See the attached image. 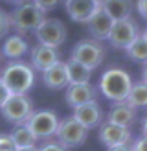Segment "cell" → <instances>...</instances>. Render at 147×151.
I'll use <instances>...</instances> for the list:
<instances>
[{
  "mask_svg": "<svg viewBox=\"0 0 147 151\" xmlns=\"http://www.w3.org/2000/svg\"><path fill=\"white\" fill-rule=\"evenodd\" d=\"M0 81L11 94H28L35 83V70L24 61H11L4 66Z\"/></svg>",
  "mask_w": 147,
  "mask_h": 151,
  "instance_id": "6da1fadb",
  "label": "cell"
},
{
  "mask_svg": "<svg viewBox=\"0 0 147 151\" xmlns=\"http://www.w3.org/2000/svg\"><path fill=\"white\" fill-rule=\"evenodd\" d=\"M131 87H132V79L129 72L123 68H116V66L101 74L99 85H98L99 92L112 103H120L127 100Z\"/></svg>",
  "mask_w": 147,
  "mask_h": 151,
  "instance_id": "7a4b0ae2",
  "label": "cell"
},
{
  "mask_svg": "<svg viewBox=\"0 0 147 151\" xmlns=\"http://www.w3.org/2000/svg\"><path fill=\"white\" fill-rule=\"evenodd\" d=\"M9 19H11V28L19 35H22V33L35 32L46 17H44V13L33 4V0H22L13 9Z\"/></svg>",
  "mask_w": 147,
  "mask_h": 151,
  "instance_id": "3957f363",
  "label": "cell"
},
{
  "mask_svg": "<svg viewBox=\"0 0 147 151\" xmlns=\"http://www.w3.org/2000/svg\"><path fill=\"white\" fill-rule=\"evenodd\" d=\"M70 59L81 63L86 68L94 70L98 66H101L103 59H105V46L96 39H83L72 48Z\"/></svg>",
  "mask_w": 147,
  "mask_h": 151,
  "instance_id": "277c9868",
  "label": "cell"
},
{
  "mask_svg": "<svg viewBox=\"0 0 147 151\" xmlns=\"http://www.w3.org/2000/svg\"><path fill=\"white\" fill-rule=\"evenodd\" d=\"M0 112H2L6 122L13 125L26 124L28 118L33 114V101L26 94H11L0 107Z\"/></svg>",
  "mask_w": 147,
  "mask_h": 151,
  "instance_id": "5b68a950",
  "label": "cell"
},
{
  "mask_svg": "<svg viewBox=\"0 0 147 151\" xmlns=\"http://www.w3.org/2000/svg\"><path fill=\"white\" fill-rule=\"evenodd\" d=\"M86 138H88V129L81 125L74 116L59 120V127H57V133H55V140L61 146H64L66 149L79 147V146H83L85 142H86Z\"/></svg>",
  "mask_w": 147,
  "mask_h": 151,
  "instance_id": "8992f818",
  "label": "cell"
},
{
  "mask_svg": "<svg viewBox=\"0 0 147 151\" xmlns=\"http://www.w3.org/2000/svg\"><path fill=\"white\" fill-rule=\"evenodd\" d=\"M26 125L31 129L37 140H50L55 137L57 127H59V116L54 111L42 109V111H33V114L28 118Z\"/></svg>",
  "mask_w": 147,
  "mask_h": 151,
  "instance_id": "52a82bcc",
  "label": "cell"
},
{
  "mask_svg": "<svg viewBox=\"0 0 147 151\" xmlns=\"http://www.w3.org/2000/svg\"><path fill=\"white\" fill-rule=\"evenodd\" d=\"M138 35H140V28L136 24V20L132 17H127V19H121V20H114L107 41L112 44V48L125 50Z\"/></svg>",
  "mask_w": 147,
  "mask_h": 151,
  "instance_id": "ba28073f",
  "label": "cell"
},
{
  "mask_svg": "<svg viewBox=\"0 0 147 151\" xmlns=\"http://www.w3.org/2000/svg\"><path fill=\"white\" fill-rule=\"evenodd\" d=\"M33 33L37 37V41H39V44L51 46V48L63 46L66 41V28L59 19H44L42 24Z\"/></svg>",
  "mask_w": 147,
  "mask_h": 151,
  "instance_id": "9c48e42d",
  "label": "cell"
},
{
  "mask_svg": "<svg viewBox=\"0 0 147 151\" xmlns=\"http://www.w3.org/2000/svg\"><path fill=\"white\" fill-rule=\"evenodd\" d=\"M98 138H99V142L103 146L112 147V146L131 144V142H132V134H131V129H127V127L110 124V122L105 120V122L98 127Z\"/></svg>",
  "mask_w": 147,
  "mask_h": 151,
  "instance_id": "30bf717a",
  "label": "cell"
},
{
  "mask_svg": "<svg viewBox=\"0 0 147 151\" xmlns=\"http://www.w3.org/2000/svg\"><path fill=\"white\" fill-rule=\"evenodd\" d=\"M72 116L83 127H86V129H96V127H99L103 124V111H101V105L98 101L79 105V107L74 109Z\"/></svg>",
  "mask_w": 147,
  "mask_h": 151,
  "instance_id": "8fae6325",
  "label": "cell"
},
{
  "mask_svg": "<svg viewBox=\"0 0 147 151\" xmlns=\"http://www.w3.org/2000/svg\"><path fill=\"white\" fill-rule=\"evenodd\" d=\"M96 96H98V88L92 83H83V85H68L66 87L64 100L72 109H76L79 105L96 101Z\"/></svg>",
  "mask_w": 147,
  "mask_h": 151,
  "instance_id": "7c38bea8",
  "label": "cell"
},
{
  "mask_svg": "<svg viewBox=\"0 0 147 151\" xmlns=\"http://www.w3.org/2000/svg\"><path fill=\"white\" fill-rule=\"evenodd\" d=\"M136 120H138V111L134 107H131L127 101L112 103L110 111L107 112V122L127 127V129H131V127L136 124Z\"/></svg>",
  "mask_w": 147,
  "mask_h": 151,
  "instance_id": "4fadbf2b",
  "label": "cell"
},
{
  "mask_svg": "<svg viewBox=\"0 0 147 151\" xmlns=\"http://www.w3.org/2000/svg\"><path fill=\"white\" fill-rule=\"evenodd\" d=\"M112 24H114V20L108 17L107 11L103 9L101 6L98 7V11L90 17V20L86 22L88 32H90L92 39L99 41V42L108 39V33H110V29H112Z\"/></svg>",
  "mask_w": 147,
  "mask_h": 151,
  "instance_id": "5bb4252c",
  "label": "cell"
},
{
  "mask_svg": "<svg viewBox=\"0 0 147 151\" xmlns=\"http://www.w3.org/2000/svg\"><path fill=\"white\" fill-rule=\"evenodd\" d=\"M66 13L74 22H79V24H86L90 17L98 11V4L94 0H66L64 2Z\"/></svg>",
  "mask_w": 147,
  "mask_h": 151,
  "instance_id": "9a60e30c",
  "label": "cell"
},
{
  "mask_svg": "<svg viewBox=\"0 0 147 151\" xmlns=\"http://www.w3.org/2000/svg\"><path fill=\"white\" fill-rule=\"evenodd\" d=\"M31 68L44 72L46 68H50L51 65H55L59 59V48H51V46H44V44H37L31 48Z\"/></svg>",
  "mask_w": 147,
  "mask_h": 151,
  "instance_id": "2e32d148",
  "label": "cell"
},
{
  "mask_svg": "<svg viewBox=\"0 0 147 151\" xmlns=\"http://www.w3.org/2000/svg\"><path fill=\"white\" fill-rule=\"evenodd\" d=\"M42 83L51 90H61L68 87V78H66V66L63 61H57L50 68L42 72Z\"/></svg>",
  "mask_w": 147,
  "mask_h": 151,
  "instance_id": "e0dca14e",
  "label": "cell"
},
{
  "mask_svg": "<svg viewBox=\"0 0 147 151\" xmlns=\"http://www.w3.org/2000/svg\"><path fill=\"white\" fill-rule=\"evenodd\" d=\"M28 42L22 35L15 33V35H7L4 39V44H2V55L11 59V61H17V59H20L22 55L28 54Z\"/></svg>",
  "mask_w": 147,
  "mask_h": 151,
  "instance_id": "ac0fdd59",
  "label": "cell"
},
{
  "mask_svg": "<svg viewBox=\"0 0 147 151\" xmlns=\"http://www.w3.org/2000/svg\"><path fill=\"white\" fill-rule=\"evenodd\" d=\"M66 66V78H68V85H83V83H90L92 78V70L83 66L81 63L68 59L64 63Z\"/></svg>",
  "mask_w": 147,
  "mask_h": 151,
  "instance_id": "d6986e66",
  "label": "cell"
},
{
  "mask_svg": "<svg viewBox=\"0 0 147 151\" xmlns=\"http://www.w3.org/2000/svg\"><path fill=\"white\" fill-rule=\"evenodd\" d=\"M101 7L112 20H121L131 17L132 9H134V2L132 0H107Z\"/></svg>",
  "mask_w": 147,
  "mask_h": 151,
  "instance_id": "ffe728a7",
  "label": "cell"
},
{
  "mask_svg": "<svg viewBox=\"0 0 147 151\" xmlns=\"http://www.w3.org/2000/svg\"><path fill=\"white\" fill-rule=\"evenodd\" d=\"M125 54L134 63H140V65L147 63V39L142 35V32H140V35L125 48Z\"/></svg>",
  "mask_w": 147,
  "mask_h": 151,
  "instance_id": "44dd1931",
  "label": "cell"
},
{
  "mask_svg": "<svg viewBox=\"0 0 147 151\" xmlns=\"http://www.w3.org/2000/svg\"><path fill=\"white\" fill-rule=\"evenodd\" d=\"M125 101H127L131 107H134L136 111L147 109V83H143L142 79L132 83V87L129 90V96H127Z\"/></svg>",
  "mask_w": 147,
  "mask_h": 151,
  "instance_id": "7402d4cb",
  "label": "cell"
},
{
  "mask_svg": "<svg viewBox=\"0 0 147 151\" xmlns=\"http://www.w3.org/2000/svg\"><path fill=\"white\" fill-rule=\"evenodd\" d=\"M11 140L17 149L19 147H35V144H37L35 134L31 133V129L26 124L15 125V129L11 131Z\"/></svg>",
  "mask_w": 147,
  "mask_h": 151,
  "instance_id": "603a6c76",
  "label": "cell"
},
{
  "mask_svg": "<svg viewBox=\"0 0 147 151\" xmlns=\"http://www.w3.org/2000/svg\"><path fill=\"white\" fill-rule=\"evenodd\" d=\"M9 29H11V19H9V15H7L4 9H0V39H2V37H7Z\"/></svg>",
  "mask_w": 147,
  "mask_h": 151,
  "instance_id": "cb8c5ba5",
  "label": "cell"
},
{
  "mask_svg": "<svg viewBox=\"0 0 147 151\" xmlns=\"http://www.w3.org/2000/svg\"><path fill=\"white\" fill-rule=\"evenodd\" d=\"M59 2H61V0H33V4H35L37 7H39V9H41L42 13L55 9V7L59 6Z\"/></svg>",
  "mask_w": 147,
  "mask_h": 151,
  "instance_id": "d4e9b609",
  "label": "cell"
},
{
  "mask_svg": "<svg viewBox=\"0 0 147 151\" xmlns=\"http://www.w3.org/2000/svg\"><path fill=\"white\" fill-rule=\"evenodd\" d=\"M37 151H68V149L61 146L57 140H44V144L37 147Z\"/></svg>",
  "mask_w": 147,
  "mask_h": 151,
  "instance_id": "484cf974",
  "label": "cell"
},
{
  "mask_svg": "<svg viewBox=\"0 0 147 151\" xmlns=\"http://www.w3.org/2000/svg\"><path fill=\"white\" fill-rule=\"evenodd\" d=\"M13 140H11V134H2L0 133V151H15Z\"/></svg>",
  "mask_w": 147,
  "mask_h": 151,
  "instance_id": "4316f807",
  "label": "cell"
},
{
  "mask_svg": "<svg viewBox=\"0 0 147 151\" xmlns=\"http://www.w3.org/2000/svg\"><path fill=\"white\" fill-rule=\"evenodd\" d=\"M131 151H147V137H138L136 140H132Z\"/></svg>",
  "mask_w": 147,
  "mask_h": 151,
  "instance_id": "83f0119b",
  "label": "cell"
},
{
  "mask_svg": "<svg viewBox=\"0 0 147 151\" xmlns=\"http://www.w3.org/2000/svg\"><path fill=\"white\" fill-rule=\"evenodd\" d=\"M134 7H136V11L140 13V17L147 20V0H136Z\"/></svg>",
  "mask_w": 147,
  "mask_h": 151,
  "instance_id": "f1b7e54d",
  "label": "cell"
},
{
  "mask_svg": "<svg viewBox=\"0 0 147 151\" xmlns=\"http://www.w3.org/2000/svg\"><path fill=\"white\" fill-rule=\"evenodd\" d=\"M9 96H11V92L6 88V85H4V83L0 81V107H2V105L6 103V100H7Z\"/></svg>",
  "mask_w": 147,
  "mask_h": 151,
  "instance_id": "f546056e",
  "label": "cell"
},
{
  "mask_svg": "<svg viewBox=\"0 0 147 151\" xmlns=\"http://www.w3.org/2000/svg\"><path fill=\"white\" fill-rule=\"evenodd\" d=\"M107 151H131V144H121V146H112V147H107Z\"/></svg>",
  "mask_w": 147,
  "mask_h": 151,
  "instance_id": "4dcf8cb0",
  "label": "cell"
},
{
  "mask_svg": "<svg viewBox=\"0 0 147 151\" xmlns=\"http://www.w3.org/2000/svg\"><path fill=\"white\" fill-rule=\"evenodd\" d=\"M142 134H143V137H147V114L142 118Z\"/></svg>",
  "mask_w": 147,
  "mask_h": 151,
  "instance_id": "1f68e13d",
  "label": "cell"
},
{
  "mask_svg": "<svg viewBox=\"0 0 147 151\" xmlns=\"http://www.w3.org/2000/svg\"><path fill=\"white\" fill-rule=\"evenodd\" d=\"M142 81L147 83V63L143 65V68H142Z\"/></svg>",
  "mask_w": 147,
  "mask_h": 151,
  "instance_id": "d6a6232c",
  "label": "cell"
},
{
  "mask_svg": "<svg viewBox=\"0 0 147 151\" xmlns=\"http://www.w3.org/2000/svg\"><path fill=\"white\" fill-rule=\"evenodd\" d=\"M15 151H37V147H19Z\"/></svg>",
  "mask_w": 147,
  "mask_h": 151,
  "instance_id": "836d02e7",
  "label": "cell"
},
{
  "mask_svg": "<svg viewBox=\"0 0 147 151\" xmlns=\"http://www.w3.org/2000/svg\"><path fill=\"white\" fill-rule=\"evenodd\" d=\"M94 2H96V4H98V6H103V4H105V2H107V0H94Z\"/></svg>",
  "mask_w": 147,
  "mask_h": 151,
  "instance_id": "e575fe53",
  "label": "cell"
},
{
  "mask_svg": "<svg viewBox=\"0 0 147 151\" xmlns=\"http://www.w3.org/2000/svg\"><path fill=\"white\" fill-rule=\"evenodd\" d=\"M142 35H143V37H145V39H147V26H145V28H143V29H142Z\"/></svg>",
  "mask_w": 147,
  "mask_h": 151,
  "instance_id": "d590c367",
  "label": "cell"
},
{
  "mask_svg": "<svg viewBox=\"0 0 147 151\" xmlns=\"http://www.w3.org/2000/svg\"><path fill=\"white\" fill-rule=\"evenodd\" d=\"M6 2H13V4H20L22 0H6Z\"/></svg>",
  "mask_w": 147,
  "mask_h": 151,
  "instance_id": "8d00e7d4",
  "label": "cell"
},
{
  "mask_svg": "<svg viewBox=\"0 0 147 151\" xmlns=\"http://www.w3.org/2000/svg\"><path fill=\"white\" fill-rule=\"evenodd\" d=\"M0 61H2V55H0Z\"/></svg>",
  "mask_w": 147,
  "mask_h": 151,
  "instance_id": "74e56055",
  "label": "cell"
},
{
  "mask_svg": "<svg viewBox=\"0 0 147 151\" xmlns=\"http://www.w3.org/2000/svg\"><path fill=\"white\" fill-rule=\"evenodd\" d=\"M64 2H66V0H64Z\"/></svg>",
  "mask_w": 147,
  "mask_h": 151,
  "instance_id": "f35d334b",
  "label": "cell"
}]
</instances>
